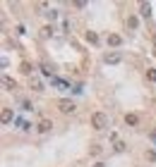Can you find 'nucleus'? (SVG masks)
Masks as SVG:
<instances>
[{
	"mask_svg": "<svg viewBox=\"0 0 156 167\" xmlns=\"http://www.w3.org/2000/svg\"><path fill=\"white\" fill-rule=\"evenodd\" d=\"M94 167H103V162H96V165H94Z\"/></svg>",
	"mask_w": 156,
	"mask_h": 167,
	"instance_id": "19",
	"label": "nucleus"
},
{
	"mask_svg": "<svg viewBox=\"0 0 156 167\" xmlns=\"http://www.w3.org/2000/svg\"><path fill=\"white\" fill-rule=\"evenodd\" d=\"M103 62H106V65H118L120 62V53H106L103 55Z\"/></svg>",
	"mask_w": 156,
	"mask_h": 167,
	"instance_id": "5",
	"label": "nucleus"
},
{
	"mask_svg": "<svg viewBox=\"0 0 156 167\" xmlns=\"http://www.w3.org/2000/svg\"><path fill=\"white\" fill-rule=\"evenodd\" d=\"M2 84H5V88H10V91L17 86V84H15V79H10V77H5V79H2Z\"/></svg>",
	"mask_w": 156,
	"mask_h": 167,
	"instance_id": "11",
	"label": "nucleus"
},
{
	"mask_svg": "<svg viewBox=\"0 0 156 167\" xmlns=\"http://www.w3.org/2000/svg\"><path fill=\"white\" fill-rule=\"evenodd\" d=\"M125 124H127V127H137V124H139V115L127 112V115H125Z\"/></svg>",
	"mask_w": 156,
	"mask_h": 167,
	"instance_id": "6",
	"label": "nucleus"
},
{
	"mask_svg": "<svg viewBox=\"0 0 156 167\" xmlns=\"http://www.w3.org/2000/svg\"><path fill=\"white\" fill-rule=\"evenodd\" d=\"M139 10H142V15H144V17H149V12H151V5H149V2H142V5H139Z\"/></svg>",
	"mask_w": 156,
	"mask_h": 167,
	"instance_id": "9",
	"label": "nucleus"
},
{
	"mask_svg": "<svg viewBox=\"0 0 156 167\" xmlns=\"http://www.w3.org/2000/svg\"><path fill=\"white\" fill-rule=\"evenodd\" d=\"M106 43L113 45V48H118V45H123V36L120 34H108L106 36Z\"/></svg>",
	"mask_w": 156,
	"mask_h": 167,
	"instance_id": "3",
	"label": "nucleus"
},
{
	"mask_svg": "<svg viewBox=\"0 0 156 167\" xmlns=\"http://www.w3.org/2000/svg\"><path fill=\"white\" fill-rule=\"evenodd\" d=\"M51 34H53V27H43V29H41V36H43V38L51 36Z\"/></svg>",
	"mask_w": 156,
	"mask_h": 167,
	"instance_id": "15",
	"label": "nucleus"
},
{
	"mask_svg": "<svg viewBox=\"0 0 156 167\" xmlns=\"http://www.w3.org/2000/svg\"><path fill=\"white\" fill-rule=\"evenodd\" d=\"M151 136H154V139H156V127H154V129H151Z\"/></svg>",
	"mask_w": 156,
	"mask_h": 167,
	"instance_id": "18",
	"label": "nucleus"
},
{
	"mask_svg": "<svg viewBox=\"0 0 156 167\" xmlns=\"http://www.w3.org/2000/svg\"><path fill=\"white\" fill-rule=\"evenodd\" d=\"M147 158L151 160V162H154V160H156V153H154V150H147Z\"/></svg>",
	"mask_w": 156,
	"mask_h": 167,
	"instance_id": "17",
	"label": "nucleus"
},
{
	"mask_svg": "<svg viewBox=\"0 0 156 167\" xmlns=\"http://www.w3.org/2000/svg\"><path fill=\"white\" fill-rule=\"evenodd\" d=\"M84 38H87V43H91V45L99 43V36L94 34V31H87V34H84Z\"/></svg>",
	"mask_w": 156,
	"mask_h": 167,
	"instance_id": "7",
	"label": "nucleus"
},
{
	"mask_svg": "<svg viewBox=\"0 0 156 167\" xmlns=\"http://www.w3.org/2000/svg\"><path fill=\"white\" fill-rule=\"evenodd\" d=\"M29 86L34 88V91H43V86H41V81H38V79H31V81H29Z\"/></svg>",
	"mask_w": 156,
	"mask_h": 167,
	"instance_id": "10",
	"label": "nucleus"
},
{
	"mask_svg": "<svg viewBox=\"0 0 156 167\" xmlns=\"http://www.w3.org/2000/svg\"><path fill=\"white\" fill-rule=\"evenodd\" d=\"M51 127H53V122H51V119H46V117H43V119H38V124H36V129H38L41 134L51 132Z\"/></svg>",
	"mask_w": 156,
	"mask_h": 167,
	"instance_id": "4",
	"label": "nucleus"
},
{
	"mask_svg": "<svg viewBox=\"0 0 156 167\" xmlns=\"http://www.w3.org/2000/svg\"><path fill=\"white\" fill-rule=\"evenodd\" d=\"M137 24H139L137 17H127V27H130V29H137Z\"/></svg>",
	"mask_w": 156,
	"mask_h": 167,
	"instance_id": "13",
	"label": "nucleus"
},
{
	"mask_svg": "<svg viewBox=\"0 0 156 167\" xmlns=\"http://www.w3.org/2000/svg\"><path fill=\"white\" fill-rule=\"evenodd\" d=\"M113 148L118 150V153H123V150H125V141H115V146H113Z\"/></svg>",
	"mask_w": 156,
	"mask_h": 167,
	"instance_id": "14",
	"label": "nucleus"
},
{
	"mask_svg": "<svg viewBox=\"0 0 156 167\" xmlns=\"http://www.w3.org/2000/svg\"><path fill=\"white\" fill-rule=\"evenodd\" d=\"M22 72H24V74H31V65H29V62H22Z\"/></svg>",
	"mask_w": 156,
	"mask_h": 167,
	"instance_id": "16",
	"label": "nucleus"
},
{
	"mask_svg": "<svg viewBox=\"0 0 156 167\" xmlns=\"http://www.w3.org/2000/svg\"><path fill=\"white\" fill-rule=\"evenodd\" d=\"M55 105H58V110H60L63 115H70V112H74V110H77V105H74L72 100H58Z\"/></svg>",
	"mask_w": 156,
	"mask_h": 167,
	"instance_id": "2",
	"label": "nucleus"
},
{
	"mask_svg": "<svg viewBox=\"0 0 156 167\" xmlns=\"http://www.w3.org/2000/svg\"><path fill=\"white\" fill-rule=\"evenodd\" d=\"M147 79L156 84V69H154V67H149V69H147Z\"/></svg>",
	"mask_w": 156,
	"mask_h": 167,
	"instance_id": "12",
	"label": "nucleus"
},
{
	"mask_svg": "<svg viewBox=\"0 0 156 167\" xmlns=\"http://www.w3.org/2000/svg\"><path fill=\"white\" fill-rule=\"evenodd\" d=\"M106 124H108V117L103 112H94L91 115V127L94 129H106Z\"/></svg>",
	"mask_w": 156,
	"mask_h": 167,
	"instance_id": "1",
	"label": "nucleus"
},
{
	"mask_svg": "<svg viewBox=\"0 0 156 167\" xmlns=\"http://www.w3.org/2000/svg\"><path fill=\"white\" fill-rule=\"evenodd\" d=\"M10 119H12V110H10V107H2V122L7 124Z\"/></svg>",
	"mask_w": 156,
	"mask_h": 167,
	"instance_id": "8",
	"label": "nucleus"
}]
</instances>
